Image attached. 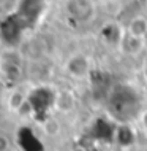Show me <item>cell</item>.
Returning <instances> with one entry per match:
<instances>
[{
    "instance_id": "obj_1",
    "label": "cell",
    "mask_w": 147,
    "mask_h": 151,
    "mask_svg": "<svg viewBox=\"0 0 147 151\" xmlns=\"http://www.w3.org/2000/svg\"><path fill=\"white\" fill-rule=\"evenodd\" d=\"M146 30H147L146 18H136V19H133V21H131V24H130L128 35L136 37V38H142V37L146 35Z\"/></svg>"
},
{
    "instance_id": "obj_2",
    "label": "cell",
    "mask_w": 147,
    "mask_h": 151,
    "mask_svg": "<svg viewBox=\"0 0 147 151\" xmlns=\"http://www.w3.org/2000/svg\"><path fill=\"white\" fill-rule=\"evenodd\" d=\"M55 105L62 110V111H68V110L73 107V96H71V92H68V91L60 92L59 96L55 97Z\"/></svg>"
},
{
    "instance_id": "obj_3",
    "label": "cell",
    "mask_w": 147,
    "mask_h": 151,
    "mask_svg": "<svg viewBox=\"0 0 147 151\" xmlns=\"http://www.w3.org/2000/svg\"><path fill=\"white\" fill-rule=\"evenodd\" d=\"M8 148V142L5 137H0V151H5Z\"/></svg>"
}]
</instances>
